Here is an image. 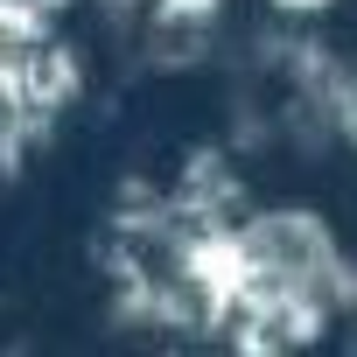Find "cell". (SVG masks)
Masks as SVG:
<instances>
[{
    "label": "cell",
    "mask_w": 357,
    "mask_h": 357,
    "mask_svg": "<svg viewBox=\"0 0 357 357\" xmlns=\"http://www.w3.org/2000/svg\"><path fill=\"white\" fill-rule=\"evenodd\" d=\"M0 43H8V50L50 43V15L36 8V0H0Z\"/></svg>",
    "instance_id": "6da1fadb"
},
{
    "label": "cell",
    "mask_w": 357,
    "mask_h": 357,
    "mask_svg": "<svg viewBox=\"0 0 357 357\" xmlns=\"http://www.w3.org/2000/svg\"><path fill=\"white\" fill-rule=\"evenodd\" d=\"M218 8V0H154V22H168V29H190V22H204Z\"/></svg>",
    "instance_id": "7a4b0ae2"
},
{
    "label": "cell",
    "mask_w": 357,
    "mask_h": 357,
    "mask_svg": "<svg viewBox=\"0 0 357 357\" xmlns=\"http://www.w3.org/2000/svg\"><path fill=\"white\" fill-rule=\"evenodd\" d=\"M273 8H287V15H315L322 0H273Z\"/></svg>",
    "instance_id": "3957f363"
}]
</instances>
